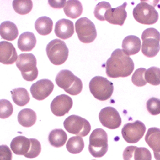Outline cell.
<instances>
[{"instance_id": "cell-1", "label": "cell", "mask_w": 160, "mask_h": 160, "mask_svg": "<svg viewBox=\"0 0 160 160\" xmlns=\"http://www.w3.org/2000/svg\"><path fill=\"white\" fill-rule=\"evenodd\" d=\"M105 65L106 73L111 78L128 77L132 73L135 67L132 58L119 48L112 52Z\"/></svg>"}, {"instance_id": "cell-2", "label": "cell", "mask_w": 160, "mask_h": 160, "mask_svg": "<svg viewBox=\"0 0 160 160\" xmlns=\"http://www.w3.org/2000/svg\"><path fill=\"white\" fill-rule=\"evenodd\" d=\"M55 82L60 88L64 89L70 95H78L83 91V85L81 79L69 70L60 71L56 76Z\"/></svg>"}, {"instance_id": "cell-3", "label": "cell", "mask_w": 160, "mask_h": 160, "mask_svg": "<svg viewBox=\"0 0 160 160\" xmlns=\"http://www.w3.org/2000/svg\"><path fill=\"white\" fill-rule=\"evenodd\" d=\"M16 67L20 71L23 78L28 82L35 80L38 75L36 67L37 61L36 57L31 53L19 54L16 62Z\"/></svg>"}, {"instance_id": "cell-4", "label": "cell", "mask_w": 160, "mask_h": 160, "mask_svg": "<svg viewBox=\"0 0 160 160\" xmlns=\"http://www.w3.org/2000/svg\"><path fill=\"white\" fill-rule=\"evenodd\" d=\"M143 43L141 51L148 58L155 57L160 51V33L154 28H148L143 31L141 35Z\"/></svg>"}, {"instance_id": "cell-5", "label": "cell", "mask_w": 160, "mask_h": 160, "mask_svg": "<svg viewBox=\"0 0 160 160\" xmlns=\"http://www.w3.org/2000/svg\"><path fill=\"white\" fill-rule=\"evenodd\" d=\"M89 152L95 158L104 156L108 150V135L104 130L96 128L89 136Z\"/></svg>"}, {"instance_id": "cell-6", "label": "cell", "mask_w": 160, "mask_h": 160, "mask_svg": "<svg viewBox=\"0 0 160 160\" xmlns=\"http://www.w3.org/2000/svg\"><path fill=\"white\" fill-rule=\"evenodd\" d=\"M92 94L100 101H106L111 98L114 92V84L103 76H95L89 84Z\"/></svg>"}, {"instance_id": "cell-7", "label": "cell", "mask_w": 160, "mask_h": 160, "mask_svg": "<svg viewBox=\"0 0 160 160\" xmlns=\"http://www.w3.org/2000/svg\"><path fill=\"white\" fill-rule=\"evenodd\" d=\"M46 53L53 64L61 65L66 62L68 58L69 49L64 41L55 39L47 44Z\"/></svg>"}, {"instance_id": "cell-8", "label": "cell", "mask_w": 160, "mask_h": 160, "mask_svg": "<svg viewBox=\"0 0 160 160\" xmlns=\"http://www.w3.org/2000/svg\"><path fill=\"white\" fill-rule=\"evenodd\" d=\"M133 16L136 21L143 25L155 24L159 19L155 7L143 1L134 8Z\"/></svg>"}, {"instance_id": "cell-9", "label": "cell", "mask_w": 160, "mask_h": 160, "mask_svg": "<svg viewBox=\"0 0 160 160\" xmlns=\"http://www.w3.org/2000/svg\"><path fill=\"white\" fill-rule=\"evenodd\" d=\"M64 126L66 131L78 136H86L91 131V125L86 119L77 116L71 115L64 122Z\"/></svg>"}, {"instance_id": "cell-10", "label": "cell", "mask_w": 160, "mask_h": 160, "mask_svg": "<svg viewBox=\"0 0 160 160\" xmlns=\"http://www.w3.org/2000/svg\"><path fill=\"white\" fill-rule=\"evenodd\" d=\"M75 31L80 41L90 43L97 38V31L94 23L87 18L78 19L75 23Z\"/></svg>"}, {"instance_id": "cell-11", "label": "cell", "mask_w": 160, "mask_h": 160, "mask_svg": "<svg viewBox=\"0 0 160 160\" xmlns=\"http://www.w3.org/2000/svg\"><path fill=\"white\" fill-rule=\"evenodd\" d=\"M146 131L145 124L139 120L133 123H128L124 125L121 134L125 141L128 143H136L141 139Z\"/></svg>"}, {"instance_id": "cell-12", "label": "cell", "mask_w": 160, "mask_h": 160, "mask_svg": "<svg viewBox=\"0 0 160 160\" xmlns=\"http://www.w3.org/2000/svg\"><path fill=\"white\" fill-rule=\"evenodd\" d=\"M99 118L101 123L109 129H116L121 126L122 123L119 112L112 107L103 108L99 112Z\"/></svg>"}, {"instance_id": "cell-13", "label": "cell", "mask_w": 160, "mask_h": 160, "mask_svg": "<svg viewBox=\"0 0 160 160\" xmlns=\"http://www.w3.org/2000/svg\"><path fill=\"white\" fill-rule=\"evenodd\" d=\"M53 89L54 84L51 80L43 79L33 83L30 91L35 99L42 101L51 94Z\"/></svg>"}, {"instance_id": "cell-14", "label": "cell", "mask_w": 160, "mask_h": 160, "mask_svg": "<svg viewBox=\"0 0 160 160\" xmlns=\"http://www.w3.org/2000/svg\"><path fill=\"white\" fill-rule=\"evenodd\" d=\"M73 106L71 97L66 94L56 96L51 103V111L56 116L61 117L67 114Z\"/></svg>"}, {"instance_id": "cell-15", "label": "cell", "mask_w": 160, "mask_h": 160, "mask_svg": "<svg viewBox=\"0 0 160 160\" xmlns=\"http://www.w3.org/2000/svg\"><path fill=\"white\" fill-rule=\"evenodd\" d=\"M126 6L127 3L125 2L123 5L117 8L108 9L104 16L105 20L112 25H123L127 18V12L126 11Z\"/></svg>"}, {"instance_id": "cell-16", "label": "cell", "mask_w": 160, "mask_h": 160, "mask_svg": "<svg viewBox=\"0 0 160 160\" xmlns=\"http://www.w3.org/2000/svg\"><path fill=\"white\" fill-rule=\"evenodd\" d=\"M32 143L31 139L24 136H18L15 137L11 143V148L13 152L16 154L27 158L31 152Z\"/></svg>"}, {"instance_id": "cell-17", "label": "cell", "mask_w": 160, "mask_h": 160, "mask_svg": "<svg viewBox=\"0 0 160 160\" xmlns=\"http://www.w3.org/2000/svg\"><path fill=\"white\" fill-rule=\"evenodd\" d=\"M124 160H151L152 154L145 147L128 146L123 151Z\"/></svg>"}, {"instance_id": "cell-18", "label": "cell", "mask_w": 160, "mask_h": 160, "mask_svg": "<svg viewBox=\"0 0 160 160\" xmlns=\"http://www.w3.org/2000/svg\"><path fill=\"white\" fill-rule=\"evenodd\" d=\"M18 54L14 45L7 41L0 42V63L11 65L16 62Z\"/></svg>"}, {"instance_id": "cell-19", "label": "cell", "mask_w": 160, "mask_h": 160, "mask_svg": "<svg viewBox=\"0 0 160 160\" xmlns=\"http://www.w3.org/2000/svg\"><path fill=\"white\" fill-rule=\"evenodd\" d=\"M74 32L73 23L69 19H61L55 24V33L60 39H67L73 35Z\"/></svg>"}, {"instance_id": "cell-20", "label": "cell", "mask_w": 160, "mask_h": 160, "mask_svg": "<svg viewBox=\"0 0 160 160\" xmlns=\"http://www.w3.org/2000/svg\"><path fill=\"white\" fill-rule=\"evenodd\" d=\"M141 40L137 36L133 35L126 36L122 43L123 51L128 56L137 54L141 49Z\"/></svg>"}, {"instance_id": "cell-21", "label": "cell", "mask_w": 160, "mask_h": 160, "mask_svg": "<svg viewBox=\"0 0 160 160\" xmlns=\"http://www.w3.org/2000/svg\"><path fill=\"white\" fill-rule=\"evenodd\" d=\"M36 44V38L31 32H25L19 36L18 40V48L23 52L31 51Z\"/></svg>"}, {"instance_id": "cell-22", "label": "cell", "mask_w": 160, "mask_h": 160, "mask_svg": "<svg viewBox=\"0 0 160 160\" xmlns=\"http://www.w3.org/2000/svg\"><path fill=\"white\" fill-rule=\"evenodd\" d=\"M0 36L7 41H14L18 38V29L13 22L5 21L0 25Z\"/></svg>"}, {"instance_id": "cell-23", "label": "cell", "mask_w": 160, "mask_h": 160, "mask_svg": "<svg viewBox=\"0 0 160 160\" xmlns=\"http://www.w3.org/2000/svg\"><path fill=\"white\" fill-rule=\"evenodd\" d=\"M145 142L154 152H160V129L150 128L145 136Z\"/></svg>"}, {"instance_id": "cell-24", "label": "cell", "mask_w": 160, "mask_h": 160, "mask_svg": "<svg viewBox=\"0 0 160 160\" xmlns=\"http://www.w3.org/2000/svg\"><path fill=\"white\" fill-rule=\"evenodd\" d=\"M36 114L31 108H24L18 115L19 123L24 127H31L36 122Z\"/></svg>"}, {"instance_id": "cell-25", "label": "cell", "mask_w": 160, "mask_h": 160, "mask_svg": "<svg viewBox=\"0 0 160 160\" xmlns=\"http://www.w3.org/2000/svg\"><path fill=\"white\" fill-rule=\"evenodd\" d=\"M67 139V134L63 129L56 128L51 131L49 134L48 140L50 145L56 148L64 145Z\"/></svg>"}, {"instance_id": "cell-26", "label": "cell", "mask_w": 160, "mask_h": 160, "mask_svg": "<svg viewBox=\"0 0 160 160\" xmlns=\"http://www.w3.org/2000/svg\"><path fill=\"white\" fill-rule=\"evenodd\" d=\"M53 27V22L52 19L47 16L39 18L35 24V27L37 32L42 36H47L51 33Z\"/></svg>"}, {"instance_id": "cell-27", "label": "cell", "mask_w": 160, "mask_h": 160, "mask_svg": "<svg viewBox=\"0 0 160 160\" xmlns=\"http://www.w3.org/2000/svg\"><path fill=\"white\" fill-rule=\"evenodd\" d=\"M64 11L67 17L72 19H77L82 14L83 8L79 1L69 0L66 2V5L64 7Z\"/></svg>"}, {"instance_id": "cell-28", "label": "cell", "mask_w": 160, "mask_h": 160, "mask_svg": "<svg viewBox=\"0 0 160 160\" xmlns=\"http://www.w3.org/2000/svg\"><path fill=\"white\" fill-rule=\"evenodd\" d=\"M12 98L15 104L19 107L26 105L30 101L28 91L24 88H17L11 91Z\"/></svg>"}, {"instance_id": "cell-29", "label": "cell", "mask_w": 160, "mask_h": 160, "mask_svg": "<svg viewBox=\"0 0 160 160\" xmlns=\"http://www.w3.org/2000/svg\"><path fill=\"white\" fill-rule=\"evenodd\" d=\"M84 148V142L81 136L71 137L67 142L66 148L72 154H78L81 152Z\"/></svg>"}, {"instance_id": "cell-30", "label": "cell", "mask_w": 160, "mask_h": 160, "mask_svg": "<svg viewBox=\"0 0 160 160\" xmlns=\"http://www.w3.org/2000/svg\"><path fill=\"white\" fill-rule=\"evenodd\" d=\"M14 11L20 15H25L32 11L33 2L31 0H14L13 2Z\"/></svg>"}, {"instance_id": "cell-31", "label": "cell", "mask_w": 160, "mask_h": 160, "mask_svg": "<svg viewBox=\"0 0 160 160\" xmlns=\"http://www.w3.org/2000/svg\"><path fill=\"white\" fill-rule=\"evenodd\" d=\"M145 78L149 84L154 86L160 85V68L156 67H150L145 72Z\"/></svg>"}, {"instance_id": "cell-32", "label": "cell", "mask_w": 160, "mask_h": 160, "mask_svg": "<svg viewBox=\"0 0 160 160\" xmlns=\"http://www.w3.org/2000/svg\"><path fill=\"white\" fill-rule=\"evenodd\" d=\"M146 71L147 69L145 68H139L136 70L132 76V82L134 85L143 87L147 83L145 78Z\"/></svg>"}, {"instance_id": "cell-33", "label": "cell", "mask_w": 160, "mask_h": 160, "mask_svg": "<svg viewBox=\"0 0 160 160\" xmlns=\"http://www.w3.org/2000/svg\"><path fill=\"white\" fill-rule=\"evenodd\" d=\"M13 113V106L8 100L0 99V118L6 119Z\"/></svg>"}, {"instance_id": "cell-34", "label": "cell", "mask_w": 160, "mask_h": 160, "mask_svg": "<svg viewBox=\"0 0 160 160\" xmlns=\"http://www.w3.org/2000/svg\"><path fill=\"white\" fill-rule=\"evenodd\" d=\"M111 5L106 2H102L98 3L94 10L95 17L100 21H105V14L108 9L111 8Z\"/></svg>"}, {"instance_id": "cell-35", "label": "cell", "mask_w": 160, "mask_h": 160, "mask_svg": "<svg viewBox=\"0 0 160 160\" xmlns=\"http://www.w3.org/2000/svg\"><path fill=\"white\" fill-rule=\"evenodd\" d=\"M147 109L151 115L156 116L160 114V99L153 97L147 102Z\"/></svg>"}, {"instance_id": "cell-36", "label": "cell", "mask_w": 160, "mask_h": 160, "mask_svg": "<svg viewBox=\"0 0 160 160\" xmlns=\"http://www.w3.org/2000/svg\"><path fill=\"white\" fill-rule=\"evenodd\" d=\"M31 143H32V147H31V151L30 152L29 155L28 156L27 158L29 159H33L35 158H36L38 156V155L40 154L42 151V147L41 144L40 143L38 140L35 138H31Z\"/></svg>"}, {"instance_id": "cell-37", "label": "cell", "mask_w": 160, "mask_h": 160, "mask_svg": "<svg viewBox=\"0 0 160 160\" xmlns=\"http://www.w3.org/2000/svg\"><path fill=\"white\" fill-rule=\"evenodd\" d=\"M11 150L6 145H0V160H12Z\"/></svg>"}, {"instance_id": "cell-38", "label": "cell", "mask_w": 160, "mask_h": 160, "mask_svg": "<svg viewBox=\"0 0 160 160\" xmlns=\"http://www.w3.org/2000/svg\"><path fill=\"white\" fill-rule=\"evenodd\" d=\"M66 0L62 1H53V0H49L48 1V3L51 7L54 8H61L64 7V5L66 4Z\"/></svg>"}, {"instance_id": "cell-39", "label": "cell", "mask_w": 160, "mask_h": 160, "mask_svg": "<svg viewBox=\"0 0 160 160\" xmlns=\"http://www.w3.org/2000/svg\"><path fill=\"white\" fill-rule=\"evenodd\" d=\"M154 158L156 160H160V152H154Z\"/></svg>"}, {"instance_id": "cell-40", "label": "cell", "mask_w": 160, "mask_h": 160, "mask_svg": "<svg viewBox=\"0 0 160 160\" xmlns=\"http://www.w3.org/2000/svg\"><path fill=\"white\" fill-rule=\"evenodd\" d=\"M93 160H95V159H93Z\"/></svg>"}]
</instances>
